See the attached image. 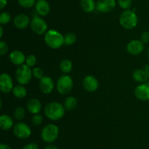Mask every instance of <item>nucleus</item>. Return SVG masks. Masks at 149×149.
Returning a JSON list of instances; mask_svg holds the SVG:
<instances>
[{
    "label": "nucleus",
    "mask_w": 149,
    "mask_h": 149,
    "mask_svg": "<svg viewBox=\"0 0 149 149\" xmlns=\"http://www.w3.org/2000/svg\"><path fill=\"white\" fill-rule=\"evenodd\" d=\"M64 105L58 102H51L47 104L44 112L47 118L52 121H58L61 119L65 114Z\"/></svg>",
    "instance_id": "1"
},
{
    "label": "nucleus",
    "mask_w": 149,
    "mask_h": 149,
    "mask_svg": "<svg viewBox=\"0 0 149 149\" xmlns=\"http://www.w3.org/2000/svg\"><path fill=\"white\" fill-rule=\"evenodd\" d=\"M45 42L49 48L58 49L64 45V37L61 32L51 29L45 33Z\"/></svg>",
    "instance_id": "2"
},
{
    "label": "nucleus",
    "mask_w": 149,
    "mask_h": 149,
    "mask_svg": "<svg viewBox=\"0 0 149 149\" xmlns=\"http://www.w3.org/2000/svg\"><path fill=\"white\" fill-rule=\"evenodd\" d=\"M119 23L125 29H132L138 24V17L132 10H125L120 15Z\"/></svg>",
    "instance_id": "3"
},
{
    "label": "nucleus",
    "mask_w": 149,
    "mask_h": 149,
    "mask_svg": "<svg viewBox=\"0 0 149 149\" xmlns=\"http://www.w3.org/2000/svg\"><path fill=\"white\" fill-rule=\"evenodd\" d=\"M59 135V129L55 124H49L45 126L42 130L41 137L42 140L47 143H53Z\"/></svg>",
    "instance_id": "4"
},
{
    "label": "nucleus",
    "mask_w": 149,
    "mask_h": 149,
    "mask_svg": "<svg viewBox=\"0 0 149 149\" xmlns=\"http://www.w3.org/2000/svg\"><path fill=\"white\" fill-rule=\"evenodd\" d=\"M33 76L32 70L30 67L26 64L19 66L15 71V77L20 85H26L31 81Z\"/></svg>",
    "instance_id": "5"
},
{
    "label": "nucleus",
    "mask_w": 149,
    "mask_h": 149,
    "mask_svg": "<svg viewBox=\"0 0 149 149\" xmlns=\"http://www.w3.org/2000/svg\"><path fill=\"white\" fill-rule=\"evenodd\" d=\"M74 81L71 76L68 74H63L58 79L56 88L58 91L61 94H67L72 89Z\"/></svg>",
    "instance_id": "6"
},
{
    "label": "nucleus",
    "mask_w": 149,
    "mask_h": 149,
    "mask_svg": "<svg viewBox=\"0 0 149 149\" xmlns=\"http://www.w3.org/2000/svg\"><path fill=\"white\" fill-rule=\"evenodd\" d=\"M30 26L31 30L36 34H45V33L47 32V23L39 16H34L33 18V19L31 20Z\"/></svg>",
    "instance_id": "7"
},
{
    "label": "nucleus",
    "mask_w": 149,
    "mask_h": 149,
    "mask_svg": "<svg viewBox=\"0 0 149 149\" xmlns=\"http://www.w3.org/2000/svg\"><path fill=\"white\" fill-rule=\"evenodd\" d=\"M13 133L19 139H27L31 134V129L28 124L18 122L13 127Z\"/></svg>",
    "instance_id": "8"
},
{
    "label": "nucleus",
    "mask_w": 149,
    "mask_h": 149,
    "mask_svg": "<svg viewBox=\"0 0 149 149\" xmlns=\"http://www.w3.org/2000/svg\"><path fill=\"white\" fill-rule=\"evenodd\" d=\"M13 82L12 77L7 73H2L0 75V91L3 93H8L13 91Z\"/></svg>",
    "instance_id": "9"
},
{
    "label": "nucleus",
    "mask_w": 149,
    "mask_h": 149,
    "mask_svg": "<svg viewBox=\"0 0 149 149\" xmlns=\"http://www.w3.org/2000/svg\"><path fill=\"white\" fill-rule=\"evenodd\" d=\"M135 96L138 99L141 101L149 100V83H141L135 89Z\"/></svg>",
    "instance_id": "10"
},
{
    "label": "nucleus",
    "mask_w": 149,
    "mask_h": 149,
    "mask_svg": "<svg viewBox=\"0 0 149 149\" xmlns=\"http://www.w3.org/2000/svg\"><path fill=\"white\" fill-rule=\"evenodd\" d=\"M116 7V0H97L96 10L100 13H106L112 11Z\"/></svg>",
    "instance_id": "11"
},
{
    "label": "nucleus",
    "mask_w": 149,
    "mask_h": 149,
    "mask_svg": "<svg viewBox=\"0 0 149 149\" xmlns=\"http://www.w3.org/2000/svg\"><path fill=\"white\" fill-rule=\"evenodd\" d=\"M143 50L144 43L141 40L134 39L130 41L127 45V51L131 55H139L143 51Z\"/></svg>",
    "instance_id": "12"
},
{
    "label": "nucleus",
    "mask_w": 149,
    "mask_h": 149,
    "mask_svg": "<svg viewBox=\"0 0 149 149\" xmlns=\"http://www.w3.org/2000/svg\"><path fill=\"white\" fill-rule=\"evenodd\" d=\"M39 89L41 91L45 94L50 93L53 91L55 84H54L53 80L49 76H45L42 77L39 82Z\"/></svg>",
    "instance_id": "13"
},
{
    "label": "nucleus",
    "mask_w": 149,
    "mask_h": 149,
    "mask_svg": "<svg viewBox=\"0 0 149 149\" xmlns=\"http://www.w3.org/2000/svg\"><path fill=\"white\" fill-rule=\"evenodd\" d=\"M83 86L84 89L89 92H94L97 90L99 83L97 78L93 75H87L83 80Z\"/></svg>",
    "instance_id": "14"
},
{
    "label": "nucleus",
    "mask_w": 149,
    "mask_h": 149,
    "mask_svg": "<svg viewBox=\"0 0 149 149\" xmlns=\"http://www.w3.org/2000/svg\"><path fill=\"white\" fill-rule=\"evenodd\" d=\"M13 23L17 29H24L29 26V25L31 23V20L27 15L20 13L15 17Z\"/></svg>",
    "instance_id": "15"
},
{
    "label": "nucleus",
    "mask_w": 149,
    "mask_h": 149,
    "mask_svg": "<svg viewBox=\"0 0 149 149\" xmlns=\"http://www.w3.org/2000/svg\"><path fill=\"white\" fill-rule=\"evenodd\" d=\"M35 10L39 15H47L50 11L49 2L47 0H38L35 4Z\"/></svg>",
    "instance_id": "16"
},
{
    "label": "nucleus",
    "mask_w": 149,
    "mask_h": 149,
    "mask_svg": "<svg viewBox=\"0 0 149 149\" xmlns=\"http://www.w3.org/2000/svg\"><path fill=\"white\" fill-rule=\"evenodd\" d=\"M9 58H10V61L13 64L16 66H21L26 61V57L25 56L24 53L22 51L15 50L10 53Z\"/></svg>",
    "instance_id": "17"
},
{
    "label": "nucleus",
    "mask_w": 149,
    "mask_h": 149,
    "mask_svg": "<svg viewBox=\"0 0 149 149\" xmlns=\"http://www.w3.org/2000/svg\"><path fill=\"white\" fill-rule=\"evenodd\" d=\"M26 108H27L28 111L31 112V114L34 115V114L39 113L42 110V104L41 102L36 98H31L29 99L26 105Z\"/></svg>",
    "instance_id": "18"
},
{
    "label": "nucleus",
    "mask_w": 149,
    "mask_h": 149,
    "mask_svg": "<svg viewBox=\"0 0 149 149\" xmlns=\"http://www.w3.org/2000/svg\"><path fill=\"white\" fill-rule=\"evenodd\" d=\"M132 77H133L134 80H135V81L141 83H146L149 78L148 74H146L145 70H141V69L135 70V71L133 72Z\"/></svg>",
    "instance_id": "19"
},
{
    "label": "nucleus",
    "mask_w": 149,
    "mask_h": 149,
    "mask_svg": "<svg viewBox=\"0 0 149 149\" xmlns=\"http://www.w3.org/2000/svg\"><path fill=\"white\" fill-rule=\"evenodd\" d=\"M13 121L8 115H1L0 116V127L2 130H9L13 127Z\"/></svg>",
    "instance_id": "20"
},
{
    "label": "nucleus",
    "mask_w": 149,
    "mask_h": 149,
    "mask_svg": "<svg viewBox=\"0 0 149 149\" xmlns=\"http://www.w3.org/2000/svg\"><path fill=\"white\" fill-rule=\"evenodd\" d=\"M80 4L85 13H92L96 9V3L95 0H81Z\"/></svg>",
    "instance_id": "21"
},
{
    "label": "nucleus",
    "mask_w": 149,
    "mask_h": 149,
    "mask_svg": "<svg viewBox=\"0 0 149 149\" xmlns=\"http://www.w3.org/2000/svg\"><path fill=\"white\" fill-rule=\"evenodd\" d=\"M13 93L17 99H23L27 95V90L23 85H17L13 89Z\"/></svg>",
    "instance_id": "22"
},
{
    "label": "nucleus",
    "mask_w": 149,
    "mask_h": 149,
    "mask_svg": "<svg viewBox=\"0 0 149 149\" xmlns=\"http://www.w3.org/2000/svg\"><path fill=\"white\" fill-rule=\"evenodd\" d=\"M64 108L66 110L68 111H71L73 110H74L76 108L77 105V100L76 99V97L73 96H68L66 99H65L64 101Z\"/></svg>",
    "instance_id": "23"
},
{
    "label": "nucleus",
    "mask_w": 149,
    "mask_h": 149,
    "mask_svg": "<svg viewBox=\"0 0 149 149\" xmlns=\"http://www.w3.org/2000/svg\"><path fill=\"white\" fill-rule=\"evenodd\" d=\"M59 68L63 73L66 74V73L70 72L73 68L72 62L69 59H63L60 62Z\"/></svg>",
    "instance_id": "24"
},
{
    "label": "nucleus",
    "mask_w": 149,
    "mask_h": 149,
    "mask_svg": "<svg viewBox=\"0 0 149 149\" xmlns=\"http://www.w3.org/2000/svg\"><path fill=\"white\" fill-rule=\"evenodd\" d=\"M77 40V36L74 33L68 32L64 36V44L67 46L74 45Z\"/></svg>",
    "instance_id": "25"
},
{
    "label": "nucleus",
    "mask_w": 149,
    "mask_h": 149,
    "mask_svg": "<svg viewBox=\"0 0 149 149\" xmlns=\"http://www.w3.org/2000/svg\"><path fill=\"white\" fill-rule=\"evenodd\" d=\"M26 115V111L25 109L22 107H17L15 108L14 111V117L17 121H21L23 119Z\"/></svg>",
    "instance_id": "26"
},
{
    "label": "nucleus",
    "mask_w": 149,
    "mask_h": 149,
    "mask_svg": "<svg viewBox=\"0 0 149 149\" xmlns=\"http://www.w3.org/2000/svg\"><path fill=\"white\" fill-rule=\"evenodd\" d=\"M17 2L23 8H31L36 4V0H17Z\"/></svg>",
    "instance_id": "27"
},
{
    "label": "nucleus",
    "mask_w": 149,
    "mask_h": 149,
    "mask_svg": "<svg viewBox=\"0 0 149 149\" xmlns=\"http://www.w3.org/2000/svg\"><path fill=\"white\" fill-rule=\"evenodd\" d=\"M11 20V15L7 12H3L0 14V24L6 25Z\"/></svg>",
    "instance_id": "28"
},
{
    "label": "nucleus",
    "mask_w": 149,
    "mask_h": 149,
    "mask_svg": "<svg viewBox=\"0 0 149 149\" xmlns=\"http://www.w3.org/2000/svg\"><path fill=\"white\" fill-rule=\"evenodd\" d=\"M132 0H118L119 6L125 10H130V8L132 7Z\"/></svg>",
    "instance_id": "29"
},
{
    "label": "nucleus",
    "mask_w": 149,
    "mask_h": 149,
    "mask_svg": "<svg viewBox=\"0 0 149 149\" xmlns=\"http://www.w3.org/2000/svg\"><path fill=\"white\" fill-rule=\"evenodd\" d=\"M42 121H43V117L41 114L37 113L34 114L31 118V122L33 125L34 126H39L42 124Z\"/></svg>",
    "instance_id": "30"
},
{
    "label": "nucleus",
    "mask_w": 149,
    "mask_h": 149,
    "mask_svg": "<svg viewBox=\"0 0 149 149\" xmlns=\"http://www.w3.org/2000/svg\"><path fill=\"white\" fill-rule=\"evenodd\" d=\"M36 63V58L34 55L33 54H30V55L27 56L26 58V64L29 67H34L35 64Z\"/></svg>",
    "instance_id": "31"
},
{
    "label": "nucleus",
    "mask_w": 149,
    "mask_h": 149,
    "mask_svg": "<svg viewBox=\"0 0 149 149\" xmlns=\"http://www.w3.org/2000/svg\"><path fill=\"white\" fill-rule=\"evenodd\" d=\"M32 73H33V76L36 77V79L41 80L42 77H44V72L40 67H34L32 70Z\"/></svg>",
    "instance_id": "32"
},
{
    "label": "nucleus",
    "mask_w": 149,
    "mask_h": 149,
    "mask_svg": "<svg viewBox=\"0 0 149 149\" xmlns=\"http://www.w3.org/2000/svg\"><path fill=\"white\" fill-rule=\"evenodd\" d=\"M9 47L7 44L4 41H1L0 42V55L4 56V54L7 53L8 52Z\"/></svg>",
    "instance_id": "33"
},
{
    "label": "nucleus",
    "mask_w": 149,
    "mask_h": 149,
    "mask_svg": "<svg viewBox=\"0 0 149 149\" xmlns=\"http://www.w3.org/2000/svg\"><path fill=\"white\" fill-rule=\"evenodd\" d=\"M141 40L142 41L144 44L149 42V32L148 31H146V32H143L142 34H141Z\"/></svg>",
    "instance_id": "34"
},
{
    "label": "nucleus",
    "mask_w": 149,
    "mask_h": 149,
    "mask_svg": "<svg viewBox=\"0 0 149 149\" xmlns=\"http://www.w3.org/2000/svg\"><path fill=\"white\" fill-rule=\"evenodd\" d=\"M22 149H39V146L35 143H30L23 146Z\"/></svg>",
    "instance_id": "35"
},
{
    "label": "nucleus",
    "mask_w": 149,
    "mask_h": 149,
    "mask_svg": "<svg viewBox=\"0 0 149 149\" xmlns=\"http://www.w3.org/2000/svg\"><path fill=\"white\" fill-rule=\"evenodd\" d=\"M7 4V0H0V9L3 10Z\"/></svg>",
    "instance_id": "36"
},
{
    "label": "nucleus",
    "mask_w": 149,
    "mask_h": 149,
    "mask_svg": "<svg viewBox=\"0 0 149 149\" xmlns=\"http://www.w3.org/2000/svg\"><path fill=\"white\" fill-rule=\"evenodd\" d=\"M45 149H58V148L56 145H55L49 144L45 148Z\"/></svg>",
    "instance_id": "37"
},
{
    "label": "nucleus",
    "mask_w": 149,
    "mask_h": 149,
    "mask_svg": "<svg viewBox=\"0 0 149 149\" xmlns=\"http://www.w3.org/2000/svg\"><path fill=\"white\" fill-rule=\"evenodd\" d=\"M0 149H12L10 145L7 144H4V143H1L0 145Z\"/></svg>",
    "instance_id": "38"
},
{
    "label": "nucleus",
    "mask_w": 149,
    "mask_h": 149,
    "mask_svg": "<svg viewBox=\"0 0 149 149\" xmlns=\"http://www.w3.org/2000/svg\"><path fill=\"white\" fill-rule=\"evenodd\" d=\"M144 70L146 71V74H148V77H149V64H146V65L144 67Z\"/></svg>",
    "instance_id": "39"
},
{
    "label": "nucleus",
    "mask_w": 149,
    "mask_h": 149,
    "mask_svg": "<svg viewBox=\"0 0 149 149\" xmlns=\"http://www.w3.org/2000/svg\"><path fill=\"white\" fill-rule=\"evenodd\" d=\"M3 36V28L0 26V37H2Z\"/></svg>",
    "instance_id": "40"
},
{
    "label": "nucleus",
    "mask_w": 149,
    "mask_h": 149,
    "mask_svg": "<svg viewBox=\"0 0 149 149\" xmlns=\"http://www.w3.org/2000/svg\"><path fill=\"white\" fill-rule=\"evenodd\" d=\"M147 53H148V59H149V47H148V52H147Z\"/></svg>",
    "instance_id": "41"
}]
</instances>
